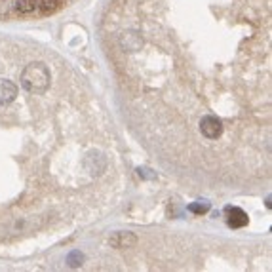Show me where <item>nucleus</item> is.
Listing matches in <instances>:
<instances>
[{
  "label": "nucleus",
  "mask_w": 272,
  "mask_h": 272,
  "mask_svg": "<svg viewBox=\"0 0 272 272\" xmlns=\"http://www.w3.org/2000/svg\"><path fill=\"white\" fill-rule=\"evenodd\" d=\"M15 97H17V86H15L12 80L0 78V107L12 103Z\"/></svg>",
  "instance_id": "5"
},
{
  "label": "nucleus",
  "mask_w": 272,
  "mask_h": 272,
  "mask_svg": "<svg viewBox=\"0 0 272 272\" xmlns=\"http://www.w3.org/2000/svg\"><path fill=\"white\" fill-rule=\"evenodd\" d=\"M188 211H193V213H198V215H202V213H208L209 211V202H194V204H191L188 206Z\"/></svg>",
  "instance_id": "9"
},
{
  "label": "nucleus",
  "mask_w": 272,
  "mask_h": 272,
  "mask_svg": "<svg viewBox=\"0 0 272 272\" xmlns=\"http://www.w3.org/2000/svg\"><path fill=\"white\" fill-rule=\"evenodd\" d=\"M200 131L208 139H217L223 133V122L217 116H204L200 120Z\"/></svg>",
  "instance_id": "2"
},
{
  "label": "nucleus",
  "mask_w": 272,
  "mask_h": 272,
  "mask_svg": "<svg viewBox=\"0 0 272 272\" xmlns=\"http://www.w3.org/2000/svg\"><path fill=\"white\" fill-rule=\"evenodd\" d=\"M67 261H69V265H71L72 268H76V266L82 265V261H84V255H82L80 251H72Z\"/></svg>",
  "instance_id": "10"
},
{
  "label": "nucleus",
  "mask_w": 272,
  "mask_h": 272,
  "mask_svg": "<svg viewBox=\"0 0 272 272\" xmlns=\"http://www.w3.org/2000/svg\"><path fill=\"white\" fill-rule=\"evenodd\" d=\"M122 44H124V48L128 51H135L143 44V40L135 33H126V36H122Z\"/></svg>",
  "instance_id": "6"
},
{
  "label": "nucleus",
  "mask_w": 272,
  "mask_h": 272,
  "mask_svg": "<svg viewBox=\"0 0 272 272\" xmlns=\"http://www.w3.org/2000/svg\"><path fill=\"white\" fill-rule=\"evenodd\" d=\"M50 69L42 61H33L21 72V86L29 93L40 95L50 88Z\"/></svg>",
  "instance_id": "1"
},
{
  "label": "nucleus",
  "mask_w": 272,
  "mask_h": 272,
  "mask_svg": "<svg viewBox=\"0 0 272 272\" xmlns=\"http://www.w3.org/2000/svg\"><path fill=\"white\" fill-rule=\"evenodd\" d=\"M36 6H38L36 0H15V10L19 14H31V12H35Z\"/></svg>",
  "instance_id": "7"
},
{
  "label": "nucleus",
  "mask_w": 272,
  "mask_h": 272,
  "mask_svg": "<svg viewBox=\"0 0 272 272\" xmlns=\"http://www.w3.org/2000/svg\"><path fill=\"white\" fill-rule=\"evenodd\" d=\"M108 243L116 250H128V248L137 246V236L133 232H128V230L126 232H115L108 238Z\"/></svg>",
  "instance_id": "3"
},
{
  "label": "nucleus",
  "mask_w": 272,
  "mask_h": 272,
  "mask_svg": "<svg viewBox=\"0 0 272 272\" xmlns=\"http://www.w3.org/2000/svg\"><path fill=\"white\" fill-rule=\"evenodd\" d=\"M151 170H145V168H139L137 173H139V177H147V179H154V173H149Z\"/></svg>",
  "instance_id": "11"
},
{
  "label": "nucleus",
  "mask_w": 272,
  "mask_h": 272,
  "mask_svg": "<svg viewBox=\"0 0 272 272\" xmlns=\"http://www.w3.org/2000/svg\"><path fill=\"white\" fill-rule=\"evenodd\" d=\"M38 4H40V8H42L46 14H50V12H56L59 8V4H61V0H36Z\"/></svg>",
  "instance_id": "8"
},
{
  "label": "nucleus",
  "mask_w": 272,
  "mask_h": 272,
  "mask_svg": "<svg viewBox=\"0 0 272 272\" xmlns=\"http://www.w3.org/2000/svg\"><path fill=\"white\" fill-rule=\"evenodd\" d=\"M225 211H227V223H229V227H232V229H242V227L248 225V213L243 209L230 208L229 206Z\"/></svg>",
  "instance_id": "4"
}]
</instances>
